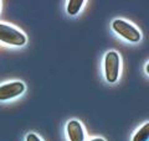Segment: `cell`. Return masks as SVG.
<instances>
[{"mask_svg":"<svg viewBox=\"0 0 149 141\" xmlns=\"http://www.w3.org/2000/svg\"><path fill=\"white\" fill-rule=\"evenodd\" d=\"M83 3H85L83 0H70V1L67 3V12L71 16L77 15L78 11L81 10Z\"/></svg>","mask_w":149,"mask_h":141,"instance_id":"7","label":"cell"},{"mask_svg":"<svg viewBox=\"0 0 149 141\" xmlns=\"http://www.w3.org/2000/svg\"><path fill=\"white\" fill-rule=\"evenodd\" d=\"M119 55L116 51H109L107 52L104 57V76L107 82L114 83L117 82L118 76H119Z\"/></svg>","mask_w":149,"mask_h":141,"instance_id":"2","label":"cell"},{"mask_svg":"<svg viewBox=\"0 0 149 141\" xmlns=\"http://www.w3.org/2000/svg\"><path fill=\"white\" fill-rule=\"evenodd\" d=\"M112 27H113L114 32H117L119 36H122L124 40L129 42H138L141 40V32H139L133 25H130L129 22L117 19L112 22Z\"/></svg>","mask_w":149,"mask_h":141,"instance_id":"3","label":"cell"},{"mask_svg":"<svg viewBox=\"0 0 149 141\" xmlns=\"http://www.w3.org/2000/svg\"><path fill=\"white\" fill-rule=\"evenodd\" d=\"M26 141H41V139L37 136L36 134H32V133H30L29 135L26 136Z\"/></svg>","mask_w":149,"mask_h":141,"instance_id":"8","label":"cell"},{"mask_svg":"<svg viewBox=\"0 0 149 141\" xmlns=\"http://www.w3.org/2000/svg\"><path fill=\"white\" fill-rule=\"evenodd\" d=\"M148 139H149V123H146L133 136L132 141H148Z\"/></svg>","mask_w":149,"mask_h":141,"instance_id":"6","label":"cell"},{"mask_svg":"<svg viewBox=\"0 0 149 141\" xmlns=\"http://www.w3.org/2000/svg\"><path fill=\"white\" fill-rule=\"evenodd\" d=\"M0 41L10 46H24L26 36L6 24H0Z\"/></svg>","mask_w":149,"mask_h":141,"instance_id":"1","label":"cell"},{"mask_svg":"<svg viewBox=\"0 0 149 141\" xmlns=\"http://www.w3.org/2000/svg\"><path fill=\"white\" fill-rule=\"evenodd\" d=\"M25 92V84L22 82H10L0 86V100H9L21 95Z\"/></svg>","mask_w":149,"mask_h":141,"instance_id":"4","label":"cell"},{"mask_svg":"<svg viewBox=\"0 0 149 141\" xmlns=\"http://www.w3.org/2000/svg\"><path fill=\"white\" fill-rule=\"evenodd\" d=\"M90 141H104V139H102V138H97V139H93V140H90Z\"/></svg>","mask_w":149,"mask_h":141,"instance_id":"9","label":"cell"},{"mask_svg":"<svg viewBox=\"0 0 149 141\" xmlns=\"http://www.w3.org/2000/svg\"><path fill=\"white\" fill-rule=\"evenodd\" d=\"M67 135L70 141H85V133L80 121L71 120L67 123Z\"/></svg>","mask_w":149,"mask_h":141,"instance_id":"5","label":"cell"}]
</instances>
